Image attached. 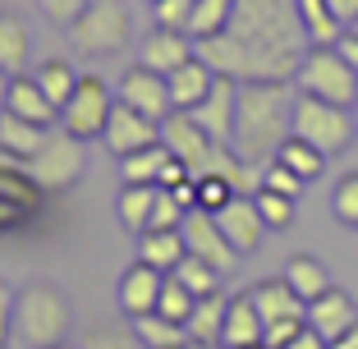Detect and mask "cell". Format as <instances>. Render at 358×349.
<instances>
[{
    "label": "cell",
    "instance_id": "1",
    "mask_svg": "<svg viewBox=\"0 0 358 349\" xmlns=\"http://www.w3.org/2000/svg\"><path fill=\"white\" fill-rule=\"evenodd\" d=\"M313 46L299 14V0H234V19L225 32L202 37L198 55L225 78L239 83H294L299 60Z\"/></svg>",
    "mask_w": 358,
    "mask_h": 349
},
{
    "label": "cell",
    "instance_id": "2",
    "mask_svg": "<svg viewBox=\"0 0 358 349\" xmlns=\"http://www.w3.org/2000/svg\"><path fill=\"white\" fill-rule=\"evenodd\" d=\"M294 101H299L294 83H266V78L239 83V115H234V143L230 148L243 161L266 166L280 152L285 138L294 134Z\"/></svg>",
    "mask_w": 358,
    "mask_h": 349
},
{
    "label": "cell",
    "instance_id": "3",
    "mask_svg": "<svg viewBox=\"0 0 358 349\" xmlns=\"http://www.w3.org/2000/svg\"><path fill=\"white\" fill-rule=\"evenodd\" d=\"M74 331V304L55 280H28L14 304V349H55Z\"/></svg>",
    "mask_w": 358,
    "mask_h": 349
},
{
    "label": "cell",
    "instance_id": "4",
    "mask_svg": "<svg viewBox=\"0 0 358 349\" xmlns=\"http://www.w3.org/2000/svg\"><path fill=\"white\" fill-rule=\"evenodd\" d=\"M69 46L87 60H106V55H120L134 37V14H129L124 0H92L83 14H78L74 28H64Z\"/></svg>",
    "mask_w": 358,
    "mask_h": 349
},
{
    "label": "cell",
    "instance_id": "5",
    "mask_svg": "<svg viewBox=\"0 0 358 349\" xmlns=\"http://www.w3.org/2000/svg\"><path fill=\"white\" fill-rule=\"evenodd\" d=\"M294 87L308 97H322V101H336V106H358V74L336 46H308L299 60Z\"/></svg>",
    "mask_w": 358,
    "mask_h": 349
},
{
    "label": "cell",
    "instance_id": "6",
    "mask_svg": "<svg viewBox=\"0 0 358 349\" xmlns=\"http://www.w3.org/2000/svg\"><path fill=\"white\" fill-rule=\"evenodd\" d=\"M294 134L308 138L313 148H322L327 157H340V152L358 138L354 106H336V101H322V97L299 92V101H294Z\"/></svg>",
    "mask_w": 358,
    "mask_h": 349
},
{
    "label": "cell",
    "instance_id": "7",
    "mask_svg": "<svg viewBox=\"0 0 358 349\" xmlns=\"http://www.w3.org/2000/svg\"><path fill=\"white\" fill-rule=\"evenodd\" d=\"M28 166H32V175H37V184H42L46 193L74 189V184L87 175V138H78V134H69V129L55 124L51 138H46V148L37 152Z\"/></svg>",
    "mask_w": 358,
    "mask_h": 349
},
{
    "label": "cell",
    "instance_id": "8",
    "mask_svg": "<svg viewBox=\"0 0 358 349\" xmlns=\"http://www.w3.org/2000/svg\"><path fill=\"white\" fill-rule=\"evenodd\" d=\"M46 198H51V193L37 184V175H32L28 161L0 166V234L32 225L46 212Z\"/></svg>",
    "mask_w": 358,
    "mask_h": 349
},
{
    "label": "cell",
    "instance_id": "9",
    "mask_svg": "<svg viewBox=\"0 0 358 349\" xmlns=\"http://www.w3.org/2000/svg\"><path fill=\"white\" fill-rule=\"evenodd\" d=\"M110 111H115L110 83L96 78V74H83L78 87H74V97L60 106V129H69V134H78V138H101Z\"/></svg>",
    "mask_w": 358,
    "mask_h": 349
},
{
    "label": "cell",
    "instance_id": "10",
    "mask_svg": "<svg viewBox=\"0 0 358 349\" xmlns=\"http://www.w3.org/2000/svg\"><path fill=\"white\" fill-rule=\"evenodd\" d=\"M115 97L124 101V106H134L138 115L157 120V124L170 115V111H175V101H170V83H166V74H157V69H148V64H129L124 74H120Z\"/></svg>",
    "mask_w": 358,
    "mask_h": 349
},
{
    "label": "cell",
    "instance_id": "11",
    "mask_svg": "<svg viewBox=\"0 0 358 349\" xmlns=\"http://www.w3.org/2000/svg\"><path fill=\"white\" fill-rule=\"evenodd\" d=\"M184 243H189V253L193 257H207L211 266H221L225 276L239 266V248H234L230 239H225V230H221V221L211 212H202V207H193L189 216H184Z\"/></svg>",
    "mask_w": 358,
    "mask_h": 349
},
{
    "label": "cell",
    "instance_id": "12",
    "mask_svg": "<svg viewBox=\"0 0 358 349\" xmlns=\"http://www.w3.org/2000/svg\"><path fill=\"white\" fill-rule=\"evenodd\" d=\"M101 143H106V152H110L115 161L120 157H134V152L161 143V124H157V120H148V115H138L134 106H124V101L115 97V111H110V120H106Z\"/></svg>",
    "mask_w": 358,
    "mask_h": 349
},
{
    "label": "cell",
    "instance_id": "13",
    "mask_svg": "<svg viewBox=\"0 0 358 349\" xmlns=\"http://www.w3.org/2000/svg\"><path fill=\"white\" fill-rule=\"evenodd\" d=\"M211 216L221 221L225 239L239 248V257L257 253V248H262V239H266V230H271V225L262 221V212H257V198H253V193H234L221 212H211Z\"/></svg>",
    "mask_w": 358,
    "mask_h": 349
},
{
    "label": "cell",
    "instance_id": "14",
    "mask_svg": "<svg viewBox=\"0 0 358 349\" xmlns=\"http://www.w3.org/2000/svg\"><path fill=\"white\" fill-rule=\"evenodd\" d=\"M166 276L161 266L152 262H129L120 271V285H115V299H120V313L124 318H143V313H157V299H161V285H166Z\"/></svg>",
    "mask_w": 358,
    "mask_h": 349
},
{
    "label": "cell",
    "instance_id": "15",
    "mask_svg": "<svg viewBox=\"0 0 358 349\" xmlns=\"http://www.w3.org/2000/svg\"><path fill=\"white\" fill-rule=\"evenodd\" d=\"M189 115L198 120V124L207 129V134L216 138V143H234V115H239V78L216 74L211 92L202 97V101L189 111Z\"/></svg>",
    "mask_w": 358,
    "mask_h": 349
},
{
    "label": "cell",
    "instance_id": "16",
    "mask_svg": "<svg viewBox=\"0 0 358 349\" xmlns=\"http://www.w3.org/2000/svg\"><path fill=\"white\" fill-rule=\"evenodd\" d=\"M193 55H198V42L179 28H157L152 23V32L138 42V64H148L157 74H175L179 64H189Z\"/></svg>",
    "mask_w": 358,
    "mask_h": 349
},
{
    "label": "cell",
    "instance_id": "17",
    "mask_svg": "<svg viewBox=\"0 0 358 349\" xmlns=\"http://www.w3.org/2000/svg\"><path fill=\"white\" fill-rule=\"evenodd\" d=\"M161 143H166V148L175 152V157L184 161L189 170H198V161L211 152V143H216V138H211L207 129L189 115V111H170V115L161 120Z\"/></svg>",
    "mask_w": 358,
    "mask_h": 349
},
{
    "label": "cell",
    "instance_id": "18",
    "mask_svg": "<svg viewBox=\"0 0 358 349\" xmlns=\"http://www.w3.org/2000/svg\"><path fill=\"white\" fill-rule=\"evenodd\" d=\"M358 322V299L349 294V290H340V285H331L322 299H313L308 304V327L313 331H322L327 336V345L331 340H340L349 327Z\"/></svg>",
    "mask_w": 358,
    "mask_h": 349
},
{
    "label": "cell",
    "instance_id": "19",
    "mask_svg": "<svg viewBox=\"0 0 358 349\" xmlns=\"http://www.w3.org/2000/svg\"><path fill=\"white\" fill-rule=\"evenodd\" d=\"M5 111H14V115L32 120V124H46V129L60 124V106H55L51 97H46V87L37 83L32 74H14V78H10V97H5Z\"/></svg>",
    "mask_w": 358,
    "mask_h": 349
},
{
    "label": "cell",
    "instance_id": "20",
    "mask_svg": "<svg viewBox=\"0 0 358 349\" xmlns=\"http://www.w3.org/2000/svg\"><path fill=\"white\" fill-rule=\"evenodd\" d=\"M262 336H266V322H262V313H257V304H253V290H239V294L230 299V313H225L221 345L225 349H257Z\"/></svg>",
    "mask_w": 358,
    "mask_h": 349
},
{
    "label": "cell",
    "instance_id": "21",
    "mask_svg": "<svg viewBox=\"0 0 358 349\" xmlns=\"http://www.w3.org/2000/svg\"><path fill=\"white\" fill-rule=\"evenodd\" d=\"M248 290H253V304H257L266 327H271V322H289V318L308 322V304L294 294V285H289L285 276H266V280H257V285H248Z\"/></svg>",
    "mask_w": 358,
    "mask_h": 349
},
{
    "label": "cell",
    "instance_id": "22",
    "mask_svg": "<svg viewBox=\"0 0 358 349\" xmlns=\"http://www.w3.org/2000/svg\"><path fill=\"white\" fill-rule=\"evenodd\" d=\"M166 83H170V101H175V111H193L202 97L211 92V83H216V69H211L202 55H193L189 64H179L175 74H166Z\"/></svg>",
    "mask_w": 358,
    "mask_h": 349
},
{
    "label": "cell",
    "instance_id": "23",
    "mask_svg": "<svg viewBox=\"0 0 358 349\" xmlns=\"http://www.w3.org/2000/svg\"><path fill=\"white\" fill-rule=\"evenodd\" d=\"M32 60V32L19 14L0 10V69L5 74H23Z\"/></svg>",
    "mask_w": 358,
    "mask_h": 349
},
{
    "label": "cell",
    "instance_id": "24",
    "mask_svg": "<svg viewBox=\"0 0 358 349\" xmlns=\"http://www.w3.org/2000/svg\"><path fill=\"white\" fill-rule=\"evenodd\" d=\"M157 193H161V184H124V189H120V198H115V216H120V225H124L134 239L152 225V207H157Z\"/></svg>",
    "mask_w": 358,
    "mask_h": 349
},
{
    "label": "cell",
    "instance_id": "25",
    "mask_svg": "<svg viewBox=\"0 0 358 349\" xmlns=\"http://www.w3.org/2000/svg\"><path fill=\"white\" fill-rule=\"evenodd\" d=\"M285 280L294 285V294L303 299V304H313V299H322L331 290V271L317 253H294L285 262Z\"/></svg>",
    "mask_w": 358,
    "mask_h": 349
},
{
    "label": "cell",
    "instance_id": "26",
    "mask_svg": "<svg viewBox=\"0 0 358 349\" xmlns=\"http://www.w3.org/2000/svg\"><path fill=\"white\" fill-rule=\"evenodd\" d=\"M46 138H51L46 124H32V120L14 115V111H0V148H10V152H19L23 161H32L46 148Z\"/></svg>",
    "mask_w": 358,
    "mask_h": 349
},
{
    "label": "cell",
    "instance_id": "27",
    "mask_svg": "<svg viewBox=\"0 0 358 349\" xmlns=\"http://www.w3.org/2000/svg\"><path fill=\"white\" fill-rule=\"evenodd\" d=\"M189 253V243H184V230H143L138 234V257L161 271H175Z\"/></svg>",
    "mask_w": 358,
    "mask_h": 349
},
{
    "label": "cell",
    "instance_id": "28",
    "mask_svg": "<svg viewBox=\"0 0 358 349\" xmlns=\"http://www.w3.org/2000/svg\"><path fill=\"white\" fill-rule=\"evenodd\" d=\"M225 313H230V299L225 294H207V299H198L193 304V313H189V340H207V345H216V340L225 336Z\"/></svg>",
    "mask_w": 358,
    "mask_h": 349
},
{
    "label": "cell",
    "instance_id": "29",
    "mask_svg": "<svg viewBox=\"0 0 358 349\" xmlns=\"http://www.w3.org/2000/svg\"><path fill=\"white\" fill-rule=\"evenodd\" d=\"M129 322H134L138 340H143L148 349H184L189 345V327L161 318V313H143V318H129Z\"/></svg>",
    "mask_w": 358,
    "mask_h": 349
},
{
    "label": "cell",
    "instance_id": "30",
    "mask_svg": "<svg viewBox=\"0 0 358 349\" xmlns=\"http://www.w3.org/2000/svg\"><path fill=\"white\" fill-rule=\"evenodd\" d=\"M175 152L166 143H152V148L134 152V157H120V180L124 184H161V170Z\"/></svg>",
    "mask_w": 358,
    "mask_h": 349
},
{
    "label": "cell",
    "instance_id": "31",
    "mask_svg": "<svg viewBox=\"0 0 358 349\" xmlns=\"http://www.w3.org/2000/svg\"><path fill=\"white\" fill-rule=\"evenodd\" d=\"M275 161H285V166L294 170V175H303L308 184L317 180V175H322V170H327V152L322 148H313V143H308V138H299V134H289L280 143V152H275Z\"/></svg>",
    "mask_w": 358,
    "mask_h": 349
},
{
    "label": "cell",
    "instance_id": "32",
    "mask_svg": "<svg viewBox=\"0 0 358 349\" xmlns=\"http://www.w3.org/2000/svg\"><path fill=\"white\" fill-rule=\"evenodd\" d=\"M32 78H37V83L46 87V97H51L55 106H64V101H69V97H74V87H78V69L69 60H60V55H51V60H42L37 64V69H32Z\"/></svg>",
    "mask_w": 358,
    "mask_h": 349
},
{
    "label": "cell",
    "instance_id": "33",
    "mask_svg": "<svg viewBox=\"0 0 358 349\" xmlns=\"http://www.w3.org/2000/svg\"><path fill=\"white\" fill-rule=\"evenodd\" d=\"M179 280V285H189L198 299H207V294H221V280H225V271L221 266H211L207 257H193V253H184V262L170 271Z\"/></svg>",
    "mask_w": 358,
    "mask_h": 349
},
{
    "label": "cell",
    "instance_id": "34",
    "mask_svg": "<svg viewBox=\"0 0 358 349\" xmlns=\"http://www.w3.org/2000/svg\"><path fill=\"white\" fill-rule=\"evenodd\" d=\"M234 19V0H193V19H189V37L202 42V37H216L225 32Z\"/></svg>",
    "mask_w": 358,
    "mask_h": 349
},
{
    "label": "cell",
    "instance_id": "35",
    "mask_svg": "<svg viewBox=\"0 0 358 349\" xmlns=\"http://www.w3.org/2000/svg\"><path fill=\"white\" fill-rule=\"evenodd\" d=\"M299 14H303V28L313 37V46H336V37L345 32V23L331 14L327 0H299Z\"/></svg>",
    "mask_w": 358,
    "mask_h": 349
},
{
    "label": "cell",
    "instance_id": "36",
    "mask_svg": "<svg viewBox=\"0 0 358 349\" xmlns=\"http://www.w3.org/2000/svg\"><path fill=\"white\" fill-rule=\"evenodd\" d=\"M83 349H148V345L138 340L134 322L129 327H120V322H92L83 331Z\"/></svg>",
    "mask_w": 358,
    "mask_h": 349
},
{
    "label": "cell",
    "instance_id": "37",
    "mask_svg": "<svg viewBox=\"0 0 358 349\" xmlns=\"http://www.w3.org/2000/svg\"><path fill=\"white\" fill-rule=\"evenodd\" d=\"M331 216L340 225H349V230H358V170H349V175L336 180V189H331Z\"/></svg>",
    "mask_w": 358,
    "mask_h": 349
},
{
    "label": "cell",
    "instance_id": "38",
    "mask_svg": "<svg viewBox=\"0 0 358 349\" xmlns=\"http://www.w3.org/2000/svg\"><path fill=\"white\" fill-rule=\"evenodd\" d=\"M193 304H198V294H193L189 285H179L175 276H166V285H161V299H157V313L170 322H189Z\"/></svg>",
    "mask_w": 358,
    "mask_h": 349
},
{
    "label": "cell",
    "instance_id": "39",
    "mask_svg": "<svg viewBox=\"0 0 358 349\" xmlns=\"http://www.w3.org/2000/svg\"><path fill=\"white\" fill-rule=\"evenodd\" d=\"M257 212H262V221L271 225V230H289L294 225V198H285V193L275 189H257Z\"/></svg>",
    "mask_w": 358,
    "mask_h": 349
},
{
    "label": "cell",
    "instance_id": "40",
    "mask_svg": "<svg viewBox=\"0 0 358 349\" xmlns=\"http://www.w3.org/2000/svg\"><path fill=\"white\" fill-rule=\"evenodd\" d=\"M262 189H275V193H285V198H303V189H308V180H303V175H294V170H289V166H285V161H266V166H262Z\"/></svg>",
    "mask_w": 358,
    "mask_h": 349
},
{
    "label": "cell",
    "instance_id": "41",
    "mask_svg": "<svg viewBox=\"0 0 358 349\" xmlns=\"http://www.w3.org/2000/svg\"><path fill=\"white\" fill-rule=\"evenodd\" d=\"M193 184H198V207L202 212H221L225 202L234 198V184L221 180V175H198Z\"/></svg>",
    "mask_w": 358,
    "mask_h": 349
},
{
    "label": "cell",
    "instance_id": "42",
    "mask_svg": "<svg viewBox=\"0 0 358 349\" xmlns=\"http://www.w3.org/2000/svg\"><path fill=\"white\" fill-rule=\"evenodd\" d=\"M184 216H189V207H184L170 189H161L157 193V207H152V225H148V230H179Z\"/></svg>",
    "mask_w": 358,
    "mask_h": 349
},
{
    "label": "cell",
    "instance_id": "43",
    "mask_svg": "<svg viewBox=\"0 0 358 349\" xmlns=\"http://www.w3.org/2000/svg\"><path fill=\"white\" fill-rule=\"evenodd\" d=\"M189 19H193V0H157V5H152V23H157V28L189 32Z\"/></svg>",
    "mask_w": 358,
    "mask_h": 349
},
{
    "label": "cell",
    "instance_id": "44",
    "mask_svg": "<svg viewBox=\"0 0 358 349\" xmlns=\"http://www.w3.org/2000/svg\"><path fill=\"white\" fill-rule=\"evenodd\" d=\"M92 0H37V10H42L46 23H55V28H74L78 14L87 10Z\"/></svg>",
    "mask_w": 358,
    "mask_h": 349
},
{
    "label": "cell",
    "instance_id": "45",
    "mask_svg": "<svg viewBox=\"0 0 358 349\" xmlns=\"http://www.w3.org/2000/svg\"><path fill=\"white\" fill-rule=\"evenodd\" d=\"M308 322L303 318H289V322H271V327H266V336H262V345L266 349H280V345H289V340L299 336V331H303Z\"/></svg>",
    "mask_w": 358,
    "mask_h": 349
},
{
    "label": "cell",
    "instance_id": "46",
    "mask_svg": "<svg viewBox=\"0 0 358 349\" xmlns=\"http://www.w3.org/2000/svg\"><path fill=\"white\" fill-rule=\"evenodd\" d=\"M14 304H19V290H10V280H0V340L14 336Z\"/></svg>",
    "mask_w": 358,
    "mask_h": 349
},
{
    "label": "cell",
    "instance_id": "47",
    "mask_svg": "<svg viewBox=\"0 0 358 349\" xmlns=\"http://www.w3.org/2000/svg\"><path fill=\"white\" fill-rule=\"evenodd\" d=\"M280 349H331V345H327V336H322V331L303 327V331H299L294 340H289V345H280Z\"/></svg>",
    "mask_w": 358,
    "mask_h": 349
},
{
    "label": "cell",
    "instance_id": "48",
    "mask_svg": "<svg viewBox=\"0 0 358 349\" xmlns=\"http://www.w3.org/2000/svg\"><path fill=\"white\" fill-rule=\"evenodd\" d=\"M336 51L340 55H345V60H349V69H354V74H358V32H340V37H336Z\"/></svg>",
    "mask_w": 358,
    "mask_h": 349
},
{
    "label": "cell",
    "instance_id": "49",
    "mask_svg": "<svg viewBox=\"0 0 358 349\" xmlns=\"http://www.w3.org/2000/svg\"><path fill=\"white\" fill-rule=\"evenodd\" d=\"M327 5H331V14H336V19L345 23V28L358 19V0H327Z\"/></svg>",
    "mask_w": 358,
    "mask_h": 349
},
{
    "label": "cell",
    "instance_id": "50",
    "mask_svg": "<svg viewBox=\"0 0 358 349\" xmlns=\"http://www.w3.org/2000/svg\"><path fill=\"white\" fill-rule=\"evenodd\" d=\"M331 349H358V322H354V327H349L340 340H331Z\"/></svg>",
    "mask_w": 358,
    "mask_h": 349
},
{
    "label": "cell",
    "instance_id": "51",
    "mask_svg": "<svg viewBox=\"0 0 358 349\" xmlns=\"http://www.w3.org/2000/svg\"><path fill=\"white\" fill-rule=\"evenodd\" d=\"M10 78L14 74H5V69H0V111H5V97H10Z\"/></svg>",
    "mask_w": 358,
    "mask_h": 349
},
{
    "label": "cell",
    "instance_id": "52",
    "mask_svg": "<svg viewBox=\"0 0 358 349\" xmlns=\"http://www.w3.org/2000/svg\"><path fill=\"white\" fill-rule=\"evenodd\" d=\"M184 349H225V345H221V340H216V345H207V340H189Z\"/></svg>",
    "mask_w": 358,
    "mask_h": 349
},
{
    "label": "cell",
    "instance_id": "53",
    "mask_svg": "<svg viewBox=\"0 0 358 349\" xmlns=\"http://www.w3.org/2000/svg\"><path fill=\"white\" fill-rule=\"evenodd\" d=\"M0 349H14V345H10V340H0Z\"/></svg>",
    "mask_w": 358,
    "mask_h": 349
},
{
    "label": "cell",
    "instance_id": "54",
    "mask_svg": "<svg viewBox=\"0 0 358 349\" xmlns=\"http://www.w3.org/2000/svg\"><path fill=\"white\" fill-rule=\"evenodd\" d=\"M349 32H358V19H354V23H349Z\"/></svg>",
    "mask_w": 358,
    "mask_h": 349
},
{
    "label": "cell",
    "instance_id": "55",
    "mask_svg": "<svg viewBox=\"0 0 358 349\" xmlns=\"http://www.w3.org/2000/svg\"><path fill=\"white\" fill-rule=\"evenodd\" d=\"M55 349H69V345H55Z\"/></svg>",
    "mask_w": 358,
    "mask_h": 349
},
{
    "label": "cell",
    "instance_id": "56",
    "mask_svg": "<svg viewBox=\"0 0 358 349\" xmlns=\"http://www.w3.org/2000/svg\"><path fill=\"white\" fill-rule=\"evenodd\" d=\"M148 5H157V0H148Z\"/></svg>",
    "mask_w": 358,
    "mask_h": 349
},
{
    "label": "cell",
    "instance_id": "57",
    "mask_svg": "<svg viewBox=\"0 0 358 349\" xmlns=\"http://www.w3.org/2000/svg\"><path fill=\"white\" fill-rule=\"evenodd\" d=\"M257 349H266V345H257Z\"/></svg>",
    "mask_w": 358,
    "mask_h": 349
}]
</instances>
